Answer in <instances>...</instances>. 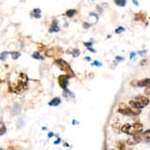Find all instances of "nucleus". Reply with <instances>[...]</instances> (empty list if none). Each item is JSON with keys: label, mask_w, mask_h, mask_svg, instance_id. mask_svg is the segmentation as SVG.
Listing matches in <instances>:
<instances>
[{"label": "nucleus", "mask_w": 150, "mask_h": 150, "mask_svg": "<svg viewBox=\"0 0 150 150\" xmlns=\"http://www.w3.org/2000/svg\"><path fill=\"white\" fill-rule=\"evenodd\" d=\"M28 88V77L25 73H20L18 76V80L11 86L10 91L16 94H22Z\"/></svg>", "instance_id": "nucleus-1"}, {"label": "nucleus", "mask_w": 150, "mask_h": 150, "mask_svg": "<svg viewBox=\"0 0 150 150\" xmlns=\"http://www.w3.org/2000/svg\"><path fill=\"white\" fill-rule=\"evenodd\" d=\"M143 125L141 123H134V124H125L121 127V132L130 135H136L142 132Z\"/></svg>", "instance_id": "nucleus-2"}, {"label": "nucleus", "mask_w": 150, "mask_h": 150, "mask_svg": "<svg viewBox=\"0 0 150 150\" xmlns=\"http://www.w3.org/2000/svg\"><path fill=\"white\" fill-rule=\"evenodd\" d=\"M118 112L121 113L123 115L127 116H135L138 115L140 113V110L137 108L131 107V106H128L125 103H119L118 104Z\"/></svg>", "instance_id": "nucleus-3"}, {"label": "nucleus", "mask_w": 150, "mask_h": 150, "mask_svg": "<svg viewBox=\"0 0 150 150\" xmlns=\"http://www.w3.org/2000/svg\"><path fill=\"white\" fill-rule=\"evenodd\" d=\"M54 64L56 65V66L60 70H61V71H63L65 74H68L71 77L75 76L73 70H72V68L70 67V65L68 64V62H66L65 60H63V59H56L54 61Z\"/></svg>", "instance_id": "nucleus-4"}, {"label": "nucleus", "mask_w": 150, "mask_h": 150, "mask_svg": "<svg viewBox=\"0 0 150 150\" xmlns=\"http://www.w3.org/2000/svg\"><path fill=\"white\" fill-rule=\"evenodd\" d=\"M148 104H149V99L147 98L146 96H138V97L129 101V105L131 106V107L137 108V109L143 108L145 106L148 105Z\"/></svg>", "instance_id": "nucleus-5"}, {"label": "nucleus", "mask_w": 150, "mask_h": 150, "mask_svg": "<svg viewBox=\"0 0 150 150\" xmlns=\"http://www.w3.org/2000/svg\"><path fill=\"white\" fill-rule=\"evenodd\" d=\"M44 53L47 57H54V56H59V55H61L62 53H63V50L59 46H54L51 48H48V49H45Z\"/></svg>", "instance_id": "nucleus-6"}, {"label": "nucleus", "mask_w": 150, "mask_h": 150, "mask_svg": "<svg viewBox=\"0 0 150 150\" xmlns=\"http://www.w3.org/2000/svg\"><path fill=\"white\" fill-rule=\"evenodd\" d=\"M70 78H71V76L68 74H63V75L58 76V84H59V86L61 87L63 90L68 87Z\"/></svg>", "instance_id": "nucleus-7"}, {"label": "nucleus", "mask_w": 150, "mask_h": 150, "mask_svg": "<svg viewBox=\"0 0 150 150\" xmlns=\"http://www.w3.org/2000/svg\"><path fill=\"white\" fill-rule=\"evenodd\" d=\"M140 140H141V137H140L139 134L130 135V137L127 139V141H126V144L127 145H135V144L139 143Z\"/></svg>", "instance_id": "nucleus-8"}, {"label": "nucleus", "mask_w": 150, "mask_h": 150, "mask_svg": "<svg viewBox=\"0 0 150 150\" xmlns=\"http://www.w3.org/2000/svg\"><path fill=\"white\" fill-rule=\"evenodd\" d=\"M115 150H129L127 147L126 142L124 141H117L115 144Z\"/></svg>", "instance_id": "nucleus-9"}, {"label": "nucleus", "mask_w": 150, "mask_h": 150, "mask_svg": "<svg viewBox=\"0 0 150 150\" xmlns=\"http://www.w3.org/2000/svg\"><path fill=\"white\" fill-rule=\"evenodd\" d=\"M137 86L138 87H147L150 88V78L143 79V80H139L137 82Z\"/></svg>", "instance_id": "nucleus-10"}, {"label": "nucleus", "mask_w": 150, "mask_h": 150, "mask_svg": "<svg viewBox=\"0 0 150 150\" xmlns=\"http://www.w3.org/2000/svg\"><path fill=\"white\" fill-rule=\"evenodd\" d=\"M134 19L136 21H141V22H144L146 20V13L145 12H139V13L135 14Z\"/></svg>", "instance_id": "nucleus-11"}, {"label": "nucleus", "mask_w": 150, "mask_h": 150, "mask_svg": "<svg viewBox=\"0 0 150 150\" xmlns=\"http://www.w3.org/2000/svg\"><path fill=\"white\" fill-rule=\"evenodd\" d=\"M60 103H61V98H60V97H54L53 99H51L49 102H48V105L52 106V107H56V106L59 105Z\"/></svg>", "instance_id": "nucleus-12"}, {"label": "nucleus", "mask_w": 150, "mask_h": 150, "mask_svg": "<svg viewBox=\"0 0 150 150\" xmlns=\"http://www.w3.org/2000/svg\"><path fill=\"white\" fill-rule=\"evenodd\" d=\"M59 31V26H58V22L57 20H53L52 21V24L49 28V32H58Z\"/></svg>", "instance_id": "nucleus-13"}, {"label": "nucleus", "mask_w": 150, "mask_h": 150, "mask_svg": "<svg viewBox=\"0 0 150 150\" xmlns=\"http://www.w3.org/2000/svg\"><path fill=\"white\" fill-rule=\"evenodd\" d=\"M7 131V128H6V125L2 120H0V136L4 135Z\"/></svg>", "instance_id": "nucleus-14"}, {"label": "nucleus", "mask_w": 150, "mask_h": 150, "mask_svg": "<svg viewBox=\"0 0 150 150\" xmlns=\"http://www.w3.org/2000/svg\"><path fill=\"white\" fill-rule=\"evenodd\" d=\"M31 16H33V17H35V18H40L41 17V10L39 8H35V9H33L32 12H31Z\"/></svg>", "instance_id": "nucleus-15"}, {"label": "nucleus", "mask_w": 150, "mask_h": 150, "mask_svg": "<svg viewBox=\"0 0 150 150\" xmlns=\"http://www.w3.org/2000/svg\"><path fill=\"white\" fill-rule=\"evenodd\" d=\"M63 96H64V97H66V98L67 97L73 98L74 97V93L71 92L68 88H66V89H64V90H63Z\"/></svg>", "instance_id": "nucleus-16"}, {"label": "nucleus", "mask_w": 150, "mask_h": 150, "mask_svg": "<svg viewBox=\"0 0 150 150\" xmlns=\"http://www.w3.org/2000/svg\"><path fill=\"white\" fill-rule=\"evenodd\" d=\"M141 139L145 140V141H148V142H150V129L146 130V131H145V132L143 133V134H142Z\"/></svg>", "instance_id": "nucleus-17"}, {"label": "nucleus", "mask_w": 150, "mask_h": 150, "mask_svg": "<svg viewBox=\"0 0 150 150\" xmlns=\"http://www.w3.org/2000/svg\"><path fill=\"white\" fill-rule=\"evenodd\" d=\"M76 13H77V10H75V9H69V10H67L65 12V15H66L67 17H72V16H74Z\"/></svg>", "instance_id": "nucleus-18"}, {"label": "nucleus", "mask_w": 150, "mask_h": 150, "mask_svg": "<svg viewBox=\"0 0 150 150\" xmlns=\"http://www.w3.org/2000/svg\"><path fill=\"white\" fill-rule=\"evenodd\" d=\"M10 55L13 60H17L18 58L21 56L20 52H18V51H12V52H10Z\"/></svg>", "instance_id": "nucleus-19"}, {"label": "nucleus", "mask_w": 150, "mask_h": 150, "mask_svg": "<svg viewBox=\"0 0 150 150\" xmlns=\"http://www.w3.org/2000/svg\"><path fill=\"white\" fill-rule=\"evenodd\" d=\"M32 58H34V59H36V60H43V59H44V57L41 55L40 52L33 53V54H32Z\"/></svg>", "instance_id": "nucleus-20"}, {"label": "nucleus", "mask_w": 150, "mask_h": 150, "mask_svg": "<svg viewBox=\"0 0 150 150\" xmlns=\"http://www.w3.org/2000/svg\"><path fill=\"white\" fill-rule=\"evenodd\" d=\"M10 54L9 52H7V51H3V52H1L0 53V60L1 61H6V58L7 56Z\"/></svg>", "instance_id": "nucleus-21"}, {"label": "nucleus", "mask_w": 150, "mask_h": 150, "mask_svg": "<svg viewBox=\"0 0 150 150\" xmlns=\"http://www.w3.org/2000/svg\"><path fill=\"white\" fill-rule=\"evenodd\" d=\"M67 52H71V54H72V56L73 57H78L79 56V54H80V51H79L78 49H70V50H68Z\"/></svg>", "instance_id": "nucleus-22"}, {"label": "nucleus", "mask_w": 150, "mask_h": 150, "mask_svg": "<svg viewBox=\"0 0 150 150\" xmlns=\"http://www.w3.org/2000/svg\"><path fill=\"white\" fill-rule=\"evenodd\" d=\"M114 2L116 5L121 6V7L125 6V4H126V0H114Z\"/></svg>", "instance_id": "nucleus-23"}, {"label": "nucleus", "mask_w": 150, "mask_h": 150, "mask_svg": "<svg viewBox=\"0 0 150 150\" xmlns=\"http://www.w3.org/2000/svg\"><path fill=\"white\" fill-rule=\"evenodd\" d=\"M19 112H20V107H19L18 104H15V105H14V107H13V114L17 115Z\"/></svg>", "instance_id": "nucleus-24"}, {"label": "nucleus", "mask_w": 150, "mask_h": 150, "mask_svg": "<svg viewBox=\"0 0 150 150\" xmlns=\"http://www.w3.org/2000/svg\"><path fill=\"white\" fill-rule=\"evenodd\" d=\"M56 137H57V139H56V140H55V141H54V144H55V145L59 144L60 142H61V138H60V137L58 136V135H56Z\"/></svg>", "instance_id": "nucleus-25"}, {"label": "nucleus", "mask_w": 150, "mask_h": 150, "mask_svg": "<svg viewBox=\"0 0 150 150\" xmlns=\"http://www.w3.org/2000/svg\"><path fill=\"white\" fill-rule=\"evenodd\" d=\"M54 133L53 132H48V134H47V136H48V138H52L53 136H54Z\"/></svg>", "instance_id": "nucleus-26"}, {"label": "nucleus", "mask_w": 150, "mask_h": 150, "mask_svg": "<svg viewBox=\"0 0 150 150\" xmlns=\"http://www.w3.org/2000/svg\"><path fill=\"white\" fill-rule=\"evenodd\" d=\"M123 30H124V28H123V27H119V28H117V29H116V33L122 32Z\"/></svg>", "instance_id": "nucleus-27"}, {"label": "nucleus", "mask_w": 150, "mask_h": 150, "mask_svg": "<svg viewBox=\"0 0 150 150\" xmlns=\"http://www.w3.org/2000/svg\"><path fill=\"white\" fill-rule=\"evenodd\" d=\"M91 44H92V42H88V43H87V42H85V43H84V45H85V46H86L87 48H90Z\"/></svg>", "instance_id": "nucleus-28"}, {"label": "nucleus", "mask_w": 150, "mask_h": 150, "mask_svg": "<svg viewBox=\"0 0 150 150\" xmlns=\"http://www.w3.org/2000/svg\"><path fill=\"white\" fill-rule=\"evenodd\" d=\"M147 62H148V60H147V59H144V60H142L141 63H140V64H141V65H143V64H147Z\"/></svg>", "instance_id": "nucleus-29"}, {"label": "nucleus", "mask_w": 150, "mask_h": 150, "mask_svg": "<svg viewBox=\"0 0 150 150\" xmlns=\"http://www.w3.org/2000/svg\"><path fill=\"white\" fill-rule=\"evenodd\" d=\"M145 93H146L147 95H150V88H146V90H145Z\"/></svg>", "instance_id": "nucleus-30"}, {"label": "nucleus", "mask_w": 150, "mask_h": 150, "mask_svg": "<svg viewBox=\"0 0 150 150\" xmlns=\"http://www.w3.org/2000/svg\"><path fill=\"white\" fill-rule=\"evenodd\" d=\"M83 27H84V28H87V27H90V24H87V23H84V24H83Z\"/></svg>", "instance_id": "nucleus-31"}, {"label": "nucleus", "mask_w": 150, "mask_h": 150, "mask_svg": "<svg viewBox=\"0 0 150 150\" xmlns=\"http://www.w3.org/2000/svg\"><path fill=\"white\" fill-rule=\"evenodd\" d=\"M7 150H15V148H14L13 146H9V147H8V149H7Z\"/></svg>", "instance_id": "nucleus-32"}, {"label": "nucleus", "mask_w": 150, "mask_h": 150, "mask_svg": "<svg viewBox=\"0 0 150 150\" xmlns=\"http://www.w3.org/2000/svg\"><path fill=\"white\" fill-rule=\"evenodd\" d=\"M93 65H97V66H101L100 63H98V61H95V63H93Z\"/></svg>", "instance_id": "nucleus-33"}, {"label": "nucleus", "mask_w": 150, "mask_h": 150, "mask_svg": "<svg viewBox=\"0 0 150 150\" xmlns=\"http://www.w3.org/2000/svg\"><path fill=\"white\" fill-rule=\"evenodd\" d=\"M77 123H78V122L75 121V120H73V121H72V124H77Z\"/></svg>", "instance_id": "nucleus-34"}, {"label": "nucleus", "mask_w": 150, "mask_h": 150, "mask_svg": "<svg viewBox=\"0 0 150 150\" xmlns=\"http://www.w3.org/2000/svg\"><path fill=\"white\" fill-rule=\"evenodd\" d=\"M85 60H88V61H90V57H85Z\"/></svg>", "instance_id": "nucleus-35"}, {"label": "nucleus", "mask_w": 150, "mask_h": 150, "mask_svg": "<svg viewBox=\"0 0 150 150\" xmlns=\"http://www.w3.org/2000/svg\"><path fill=\"white\" fill-rule=\"evenodd\" d=\"M0 150H3V149H2V148H1V147H0Z\"/></svg>", "instance_id": "nucleus-36"}]
</instances>
